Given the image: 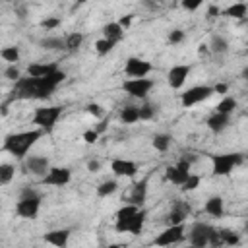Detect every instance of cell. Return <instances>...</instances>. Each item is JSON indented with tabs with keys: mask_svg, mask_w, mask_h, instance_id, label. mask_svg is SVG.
<instances>
[{
	"mask_svg": "<svg viewBox=\"0 0 248 248\" xmlns=\"http://www.w3.org/2000/svg\"><path fill=\"white\" fill-rule=\"evenodd\" d=\"M209 159L213 165V174L215 176H227L238 165H242L244 155L242 153H217V155H209Z\"/></svg>",
	"mask_w": 248,
	"mask_h": 248,
	"instance_id": "obj_3",
	"label": "cell"
},
{
	"mask_svg": "<svg viewBox=\"0 0 248 248\" xmlns=\"http://www.w3.org/2000/svg\"><path fill=\"white\" fill-rule=\"evenodd\" d=\"M16 14H17V17H19V19H23L27 12H25V8H16Z\"/></svg>",
	"mask_w": 248,
	"mask_h": 248,
	"instance_id": "obj_52",
	"label": "cell"
},
{
	"mask_svg": "<svg viewBox=\"0 0 248 248\" xmlns=\"http://www.w3.org/2000/svg\"><path fill=\"white\" fill-rule=\"evenodd\" d=\"M155 114H157V107L155 105H151V103H141L140 105V120H153L155 118Z\"/></svg>",
	"mask_w": 248,
	"mask_h": 248,
	"instance_id": "obj_36",
	"label": "cell"
},
{
	"mask_svg": "<svg viewBox=\"0 0 248 248\" xmlns=\"http://www.w3.org/2000/svg\"><path fill=\"white\" fill-rule=\"evenodd\" d=\"M81 45H83V33H79V31L68 33V35L64 37V46H66V52H70V54L78 52Z\"/></svg>",
	"mask_w": 248,
	"mask_h": 248,
	"instance_id": "obj_27",
	"label": "cell"
},
{
	"mask_svg": "<svg viewBox=\"0 0 248 248\" xmlns=\"http://www.w3.org/2000/svg\"><path fill=\"white\" fill-rule=\"evenodd\" d=\"M221 16V8L217 4H207V19H215Z\"/></svg>",
	"mask_w": 248,
	"mask_h": 248,
	"instance_id": "obj_46",
	"label": "cell"
},
{
	"mask_svg": "<svg viewBox=\"0 0 248 248\" xmlns=\"http://www.w3.org/2000/svg\"><path fill=\"white\" fill-rule=\"evenodd\" d=\"M70 180H72V170L68 167H50L48 174L41 180V184L60 188V186H66Z\"/></svg>",
	"mask_w": 248,
	"mask_h": 248,
	"instance_id": "obj_12",
	"label": "cell"
},
{
	"mask_svg": "<svg viewBox=\"0 0 248 248\" xmlns=\"http://www.w3.org/2000/svg\"><path fill=\"white\" fill-rule=\"evenodd\" d=\"M184 225H172V227H165L153 240L155 246L159 248H167V246H172L176 242H180L184 238Z\"/></svg>",
	"mask_w": 248,
	"mask_h": 248,
	"instance_id": "obj_8",
	"label": "cell"
},
{
	"mask_svg": "<svg viewBox=\"0 0 248 248\" xmlns=\"http://www.w3.org/2000/svg\"><path fill=\"white\" fill-rule=\"evenodd\" d=\"M116 190H118V182H116L114 178H110V180H103V182L95 188V194H97V198H108V196H112Z\"/></svg>",
	"mask_w": 248,
	"mask_h": 248,
	"instance_id": "obj_30",
	"label": "cell"
},
{
	"mask_svg": "<svg viewBox=\"0 0 248 248\" xmlns=\"http://www.w3.org/2000/svg\"><path fill=\"white\" fill-rule=\"evenodd\" d=\"M242 232H244V234H246V236H248V219H246V221H244V229H242Z\"/></svg>",
	"mask_w": 248,
	"mask_h": 248,
	"instance_id": "obj_55",
	"label": "cell"
},
{
	"mask_svg": "<svg viewBox=\"0 0 248 248\" xmlns=\"http://www.w3.org/2000/svg\"><path fill=\"white\" fill-rule=\"evenodd\" d=\"M107 128H108V122H107V118H103V120H101V122H99V124H97L93 130H95V132L101 136V134H105V132H107Z\"/></svg>",
	"mask_w": 248,
	"mask_h": 248,
	"instance_id": "obj_50",
	"label": "cell"
},
{
	"mask_svg": "<svg viewBox=\"0 0 248 248\" xmlns=\"http://www.w3.org/2000/svg\"><path fill=\"white\" fill-rule=\"evenodd\" d=\"M23 167H25V172L43 180L50 170V159L45 155H29V157H25Z\"/></svg>",
	"mask_w": 248,
	"mask_h": 248,
	"instance_id": "obj_7",
	"label": "cell"
},
{
	"mask_svg": "<svg viewBox=\"0 0 248 248\" xmlns=\"http://www.w3.org/2000/svg\"><path fill=\"white\" fill-rule=\"evenodd\" d=\"M124 31H126V29H124L118 21H108V23H105L103 29H101L103 39H108V41H112V43H116V45L124 39Z\"/></svg>",
	"mask_w": 248,
	"mask_h": 248,
	"instance_id": "obj_19",
	"label": "cell"
},
{
	"mask_svg": "<svg viewBox=\"0 0 248 248\" xmlns=\"http://www.w3.org/2000/svg\"><path fill=\"white\" fill-rule=\"evenodd\" d=\"M58 68V62H31L27 66V76L29 78H46L50 74H54Z\"/></svg>",
	"mask_w": 248,
	"mask_h": 248,
	"instance_id": "obj_17",
	"label": "cell"
},
{
	"mask_svg": "<svg viewBox=\"0 0 248 248\" xmlns=\"http://www.w3.org/2000/svg\"><path fill=\"white\" fill-rule=\"evenodd\" d=\"M209 248H225L223 244V238L219 234V229H211V234H209Z\"/></svg>",
	"mask_w": 248,
	"mask_h": 248,
	"instance_id": "obj_41",
	"label": "cell"
},
{
	"mask_svg": "<svg viewBox=\"0 0 248 248\" xmlns=\"http://www.w3.org/2000/svg\"><path fill=\"white\" fill-rule=\"evenodd\" d=\"M190 215V205L186 202H180V200H174L169 213L165 215V225L167 227H172V225H184L186 217Z\"/></svg>",
	"mask_w": 248,
	"mask_h": 248,
	"instance_id": "obj_11",
	"label": "cell"
},
{
	"mask_svg": "<svg viewBox=\"0 0 248 248\" xmlns=\"http://www.w3.org/2000/svg\"><path fill=\"white\" fill-rule=\"evenodd\" d=\"M0 56H2V60H6V62H10V64H17L19 62V46H4L2 50H0Z\"/></svg>",
	"mask_w": 248,
	"mask_h": 248,
	"instance_id": "obj_34",
	"label": "cell"
},
{
	"mask_svg": "<svg viewBox=\"0 0 248 248\" xmlns=\"http://www.w3.org/2000/svg\"><path fill=\"white\" fill-rule=\"evenodd\" d=\"M35 196H41L33 186H23L19 190V198H35Z\"/></svg>",
	"mask_w": 248,
	"mask_h": 248,
	"instance_id": "obj_45",
	"label": "cell"
},
{
	"mask_svg": "<svg viewBox=\"0 0 248 248\" xmlns=\"http://www.w3.org/2000/svg\"><path fill=\"white\" fill-rule=\"evenodd\" d=\"M43 134H45V132L39 130V128L25 130V132H16V134H8V136L4 138L2 151L14 155L16 159H25L27 151L37 143V140H39Z\"/></svg>",
	"mask_w": 248,
	"mask_h": 248,
	"instance_id": "obj_1",
	"label": "cell"
},
{
	"mask_svg": "<svg viewBox=\"0 0 248 248\" xmlns=\"http://www.w3.org/2000/svg\"><path fill=\"white\" fill-rule=\"evenodd\" d=\"M118 120L122 124H136L140 120V107H136V105L122 107L120 112H118Z\"/></svg>",
	"mask_w": 248,
	"mask_h": 248,
	"instance_id": "obj_24",
	"label": "cell"
},
{
	"mask_svg": "<svg viewBox=\"0 0 248 248\" xmlns=\"http://www.w3.org/2000/svg\"><path fill=\"white\" fill-rule=\"evenodd\" d=\"M190 72H192V66H190V64H176V66H172V68L169 70V74H167V83H169V87H170V89H180V87L186 83Z\"/></svg>",
	"mask_w": 248,
	"mask_h": 248,
	"instance_id": "obj_13",
	"label": "cell"
},
{
	"mask_svg": "<svg viewBox=\"0 0 248 248\" xmlns=\"http://www.w3.org/2000/svg\"><path fill=\"white\" fill-rule=\"evenodd\" d=\"M145 198H147V178H141V180H138V182L132 184V192H130L128 203H134L138 207H143Z\"/></svg>",
	"mask_w": 248,
	"mask_h": 248,
	"instance_id": "obj_18",
	"label": "cell"
},
{
	"mask_svg": "<svg viewBox=\"0 0 248 248\" xmlns=\"http://www.w3.org/2000/svg\"><path fill=\"white\" fill-rule=\"evenodd\" d=\"M114 46H116V43H112V41H108V39H99V41H95V52H97L99 56H107L108 52H112Z\"/></svg>",
	"mask_w": 248,
	"mask_h": 248,
	"instance_id": "obj_35",
	"label": "cell"
},
{
	"mask_svg": "<svg viewBox=\"0 0 248 248\" xmlns=\"http://www.w3.org/2000/svg\"><path fill=\"white\" fill-rule=\"evenodd\" d=\"M153 85H155V81L149 79V78H138V79H126V81H122V89L130 97H134V99H145L147 93L153 89Z\"/></svg>",
	"mask_w": 248,
	"mask_h": 248,
	"instance_id": "obj_5",
	"label": "cell"
},
{
	"mask_svg": "<svg viewBox=\"0 0 248 248\" xmlns=\"http://www.w3.org/2000/svg\"><path fill=\"white\" fill-rule=\"evenodd\" d=\"M219 234H221L225 246H236V244H240V232H236L232 229L223 227V229H219Z\"/></svg>",
	"mask_w": 248,
	"mask_h": 248,
	"instance_id": "obj_32",
	"label": "cell"
},
{
	"mask_svg": "<svg viewBox=\"0 0 248 248\" xmlns=\"http://www.w3.org/2000/svg\"><path fill=\"white\" fill-rule=\"evenodd\" d=\"M207 128L213 132V134H221V132H225L227 128H229V124H231V116L229 114H221V112H213L209 118H207Z\"/></svg>",
	"mask_w": 248,
	"mask_h": 248,
	"instance_id": "obj_20",
	"label": "cell"
},
{
	"mask_svg": "<svg viewBox=\"0 0 248 248\" xmlns=\"http://www.w3.org/2000/svg\"><path fill=\"white\" fill-rule=\"evenodd\" d=\"M186 248H194V246H190V244H188V246H186Z\"/></svg>",
	"mask_w": 248,
	"mask_h": 248,
	"instance_id": "obj_57",
	"label": "cell"
},
{
	"mask_svg": "<svg viewBox=\"0 0 248 248\" xmlns=\"http://www.w3.org/2000/svg\"><path fill=\"white\" fill-rule=\"evenodd\" d=\"M213 93L227 97V93H229V85H227V83H215V85H213Z\"/></svg>",
	"mask_w": 248,
	"mask_h": 248,
	"instance_id": "obj_47",
	"label": "cell"
},
{
	"mask_svg": "<svg viewBox=\"0 0 248 248\" xmlns=\"http://www.w3.org/2000/svg\"><path fill=\"white\" fill-rule=\"evenodd\" d=\"M180 6H182V10H186V12H196V10L202 6V0H194V2L184 0V2H180Z\"/></svg>",
	"mask_w": 248,
	"mask_h": 248,
	"instance_id": "obj_43",
	"label": "cell"
},
{
	"mask_svg": "<svg viewBox=\"0 0 248 248\" xmlns=\"http://www.w3.org/2000/svg\"><path fill=\"white\" fill-rule=\"evenodd\" d=\"M60 114H62V107H60V105L39 107V108H35V112H33V116H31V122H33L39 130L50 132V130L54 128V124L58 122Z\"/></svg>",
	"mask_w": 248,
	"mask_h": 248,
	"instance_id": "obj_2",
	"label": "cell"
},
{
	"mask_svg": "<svg viewBox=\"0 0 248 248\" xmlns=\"http://www.w3.org/2000/svg\"><path fill=\"white\" fill-rule=\"evenodd\" d=\"M213 95V85H194L190 89H186L182 95H180V105L184 108H192L194 105L209 99Z\"/></svg>",
	"mask_w": 248,
	"mask_h": 248,
	"instance_id": "obj_4",
	"label": "cell"
},
{
	"mask_svg": "<svg viewBox=\"0 0 248 248\" xmlns=\"http://www.w3.org/2000/svg\"><path fill=\"white\" fill-rule=\"evenodd\" d=\"M145 217H147V209H140L132 219H130V225H128V232L130 234H140L143 231V225H145Z\"/></svg>",
	"mask_w": 248,
	"mask_h": 248,
	"instance_id": "obj_28",
	"label": "cell"
},
{
	"mask_svg": "<svg viewBox=\"0 0 248 248\" xmlns=\"http://www.w3.org/2000/svg\"><path fill=\"white\" fill-rule=\"evenodd\" d=\"M153 70L151 62L147 60H141V58H136V56H130L124 64V74L130 78V79H138V78H145L149 72Z\"/></svg>",
	"mask_w": 248,
	"mask_h": 248,
	"instance_id": "obj_10",
	"label": "cell"
},
{
	"mask_svg": "<svg viewBox=\"0 0 248 248\" xmlns=\"http://www.w3.org/2000/svg\"><path fill=\"white\" fill-rule=\"evenodd\" d=\"M132 21H134V14H126V16H122V17H118V23H120V25H122L124 29H128Z\"/></svg>",
	"mask_w": 248,
	"mask_h": 248,
	"instance_id": "obj_49",
	"label": "cell"
},
{
	"mask_svg": "<svg viewBox=\"0 0 248 248\" xmlns=\"http://www.w3.org/2000/svg\"><path fill=\"white\" fill-rule=\"evenodd\" d=\"M39 209H41V196L17 198V202H16V215L21 219H37Z\"/></svg>",
	"mask_w": 248,
	"mask_h": 248,
	"instance_id": "obj_9",
	"label": "cell"
},
{
	"mask_svg": "<svg viewBox=\"0 0 248 248\" xmlns=\"http://www.w3.org/2000/svg\"><path fill=\"white\" fill-rule=\"evenodd\" d=\"M207 46H209V52L215 54V56H221V54H227L229 52V41L223 35H211Z\"/></svg>",
	"mask_w": 248,
	"mask_h": 248,
	"instance_id": "obj_23",
	"label": "cell"
},
{
	"mask_svg": "<svg viewBox=\"0 0 248 248\" xmlns=\"http://www.w3.org/2000/svg\"><path fill=\"white\" fill-rule=\"evenodd\" d=\"M211 225L207 223H194L188 231V240H190V246L194 248H207L209 246V234H211Z\"/></svg>",
	"mask_w": 248,
	"mask_h": 248,
	"instance_id": "obj_6",
	"label": "cell"
},
{
	"mask_svg": "<svg viewBox=\"0 0 248 248\" xmlns=\"http://www.w3.org/2000/svg\"><path fill=\"white\" fill-rule=\"evenodd\" d=\"M190 176V172H184V170H180L176 165H169L167 169H165V178L169 180V182H172L174 186H182L184 184V180Z\"/></svg>",
	"mask_w": 248,
	"mask_h": 248,
	"instance_id": "obj_22",
	"label": "cell"
},
{
	"mask_svg": "<svg viewBox=\"0 0 248 248\" xmlns=\"http://www.w3.org/2000/svg\"><path fill=\"white\" fill-rule=\"evenodd\" d=\"M184 39H186V33H184L182 29H172V31L169 33V43H170V45H180Z\"/></svg>",
	"mask_w": 248,
	"mask_h": 248,
	"instance_id": "obj_42",
	"label": "cell"
},
{
	"mask_svg": "<svg viewBox=\"0 0 248 248\" xmlns=\"http://www.w3.org/2000/svg\"><path fill=\"white\" fill-rule=\"evenodd\" d=\"M110 170L114 176H124V178H134L140 170L138 163L128 161V159H112L110 161Z\"/></svg>",
	"mask_w": 248,
	"mask_h": 248,
	"instance_id": "obj_15",
	"label": "cell"
},
{
	"mask_svg": "<svg viewBox=\"0 0 248 248\" xmlns=\"http://www.w3.org/2000/svg\"><path fill=\"white\" fill-rule=\"evenodd\" d=\"M223 14L229 16V17H232V19H242V17H246V14H248V4H244V2H234V4H231Z\"/></svg>",
	"mask_w": 248,
	"mask_h": 248,
	"instance_id": "obj_31",
	"label": "cell"
},
{
	"mask_svg": "<svg viewBox=\"0 0 248 248\" xmlns=\"http://www.w3.org/2000/svg\"><path fill=\"white\" fill-rule=\"evenodd\" d=\"M170 143H172V136L167 134V132H157V134H153V138H151L153 149H155V151H161V153L169 151V149H170Z\"/></svg>",
	"mask_w": 248,
	"mask_h": 248,
	"instance_id": "obj_25",
	"label": "cell"
},
{
	"mask_svg": "<svg viewBox=\"0 0 248 248\" xmlns=\"http://www.w3.org/2000/svg\"><path fill=\"white\" fill-rule=\"evenodd\" d=\"M240 78H242V79H248V64L242 68V72H240Z\"/></svg>",
	"mask_w": 248,
	"mask_h": 248,
	"instance_id": "obj_53",
	"label": "cell"
},
{
	"mask_svg": "<svg viewBox=\"0 0 248 248\" xmlns=\"http://www.w3.org/2000/svg\"><path fill=\"white\" fill-rule=\"evenodd\" d=\"M236 107H238L236 99H234V97H231V95H227V97H223V99L217 103L215 112H221V114H229V116H232V112L236 110Z\"/></svg>",
	"mask_w": 248,
	"mask_h": 248,
	"instance_id": "obj_29",
	"label": "cell"
},
{
	"mask_svg": "<svg viewBox=\"0 0 248 248\" xmlns=\"http://www.w3.org/2000/svg\"><path fill=\"white\" fill-rule=\"evenodd\" d=\"M60 25H62V19L56 17V16H48V17H45V19L39 21V27L41 29H46V31H52V29H56Z\"/></svg>",
	"mask_w": 248,
	"mask_h": 248,
	"instance_id": "obj_38",
	"label": "cell"
},
{
	"mask_svg": "<svg viewBox=\"0 0 248 248\" xmlns=\"http://www.w3.org/2000/svg\"><path fill=\"white\" fill-rule=\"evenodd\" d=\"M107 248H124V246H122V244H108Z\"/></svg>",
	"mask_w": 248,
	"mask_h": 248,
	"instance_id": "obj_56",
	"label": "cell"
},
{
	"mask_svg": "<svg viewBox=\"0 0 248 248\" xmlns=\"http://www.w3.org/2000/svg\"><path fill=\"white\" fill-rule=\"evenodd\" d=\"M141 207L134 205V203H126L122 205L118 211H116V221H114V231L116 232H128V225H130V219L140 211Z\"/></svg>",
	"mask_w": 248,
	"mask_h": 248,
	"instance_id": "obj_14",
	"label": "cell"
},
{
	"mask_svg": "<svg viewBox=\"0 0 248 248\" xmlns=\"http://www.w3.org/2000/svg\"><path fill=\"white\" fill-rule=\"evenodd\" d=\"M200 182H202L200 174H194V172H190V176L184 180V184L180 186V190H182V192H194V190L200 186Z\"/></svg>",
	"mask_w": 248,
	"mask_h": 248,
	"instance_id": "obj_37",
	"label": "cell"
},
{
	"mask_svg": "<svg viewBox=\"0 0 248 248\" xmlns=\"http://www.w3.org/2000/svg\"><path fill=\"white\" fill-rule=\"evenodd\" d=\"M70 234L72 231L70 229H54V231H48L43 234V240L54 248H68V242H70Z\"/></svg>",
	"mask_w": 248,
	"mask_h": 248,
	"instance_id": "obj_16",
	"label": "cell"
},
{
	"mask_svg": "<svg viewBox=\"0 0 248 248\" xmlns=\"http://www.w3.org/2000/svg\"><path fill=\"white\" fill-rule=\"evenodd\" d=\"M39 46L45 50H66L64 37H58V35H48V37L39 39Z\"/></svg>",
	"mask_w": 248,
	"mask_h": 248,
	"instance_id": "obj_26",
	"label": "cell"
},
{
	"mask_svg": "<svg viewBox=\"0 0 248 248\" xmlns=\"http://www.w3.org/2000/svg\"><path fill=\"white\" fill-rule=\"evenodd\" d=\"M10 103H12L10 99H4V101H2V105H0V108H2V110H0V112H2V116H8V110H10L8 107H10Z\"/></svg>",
	"mask_w": 248,
	"mask_h": 248,
	"instance_id": "obj_51",
	"label": "cell"
},
{
	"mask_svg": "<svg viewBox=\"0 0 248 248\" xmlns=\"http://www.w3.org/2000/svg\"><path fill=\"white\" fill-rule=\"evenodd\" d=\"M87 170L89 172H99L101 170V161L99 159H89L87 161Z\"/></svg>",
	"mask_w": 248,
	"mask_h": 248,
	"instance_id": "obj_48",
	"label": "cell"
},
{
	"mask_svg": "<svg viewBox=\"0 0 248 248\" xmlns=\"http://www.w3.org/2000/svg\"><path fill=\"white\" fill-rule=\"evenodd\" d=\"M203 211L207 213V215H211V217H223V213H225V202H223V198L221 196H209L207 200H205V203H203Z\"/></svg>",
	"mask_w": 248,
	"mask_h": 248,
	"instance_id": "obj_21",
	"label": "cell"
},
{
	"mask_svg": "<svg viewBox=\"0 0 248 248\" xmlns=\"http://www.w3.org/2000/svg\"><path fill=\"white\" fill-rule=\"evenodd\" d=\"M246 52H248V45H246Z\"/></svg>",
	"mask_w": 248,
	"mask_h": 248,
	"instance_id": "obj_58",
	"label": "cell"
},
{
	"mask_svg": "<svg viewBox=\"0 0 248 248\" xmlns=\"http://www.w3.org/2000/svg\"><path fill=\"white\" fill-rule=\"evenodd\" d=\"M4 78L16 83V81H19V79H21L23 76H21V72H19L17 64H8V66L4 68Z\"/></svg>",
	"mask_w": 248,
	"mask_h": 248,
	"instance_id": "obj_39",
	"label": "cell"
},
{
	"mask_svg": "<svg viewBox=\"0 0 248 248\" xmlns=\"http://www.w3.org/2000/svg\"><path fill=\"white\" fill-rule=\"evenodd\" d=\"M85 112L91 114V116H95V118H103L105 116V108L99 103H87L85 105Z\"/></svg>",
	"mask_w": 248,
	"mask_h": 248,
	"instance_id": "obj_40",
	"label": "cell"
},
{
	"mask_svg": "<svg viewBox=\"0 0 248 248\" xmlns=\"http://www.w3.org/2000/svg\"><path fill=\"white\" fill-rule=\"evenodd\" d=\"M16 176V167L12 163H2L0 165V184L8 186Z\"/></svg>",
	"mask_w": 248,
	"mask_h": 248,
	"instance_id": "obj_33",
	"label": "cell"
},
{
	"mask_svg": "<svg viewBox=\"0 0 248 248\" xmlns=\"http://www.w3.org/2000/svg\"><path fill=\"white\" fill-rule=\"evenodd\" d=\"M207 50H209V46H207V45H200V48H198V52H200V54H205Z\"/></svg>",
	"mask_w": 248,
	"mask_h": 248,
	"instance_id": "obj_54",
	"label": "cell"
},
{
	"mask_svg": "<svg viewBox=\"0 0 248 248\" xmlns=\"http://www.w3.org/2000/svg\"><path fill=\"white\" fill-rule=\"evenodd\" d=\"M81 138H83V141H85V143H89V145H91V143H95V141L99 140V134H97L95 130H85Z\"/></svg>",
	"mask_w": 248,
	"mask_h": 248,
	"instance_id": "obj_44",
	"label": "cell"
}]
</instances>
